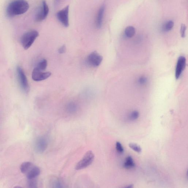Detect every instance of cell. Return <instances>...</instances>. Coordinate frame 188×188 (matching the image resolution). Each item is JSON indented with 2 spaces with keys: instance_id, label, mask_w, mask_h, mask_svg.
<instances>
[{
  "instance_id": "2",
  "label": "cell",
  "mask_w": 188,
  "mask_h": 188,
  "mask_svg": "<svg viewBox=\"0 0 188 188\" xmlns=\"http://www.w3.org/2000/svg\"><path fill=\"white\" fill-rule=\"evenodd\" d=\"M39 35L36 30H31L23 34L21 38V43L24 49L27 50L30 48Z\"/></svg>"
},
{
  "instance_id": "4",
  "label": "cell",
  "mask_w": 188,
  "mask_h": 188,
  "mask_svg": "<svg viewBox=\"0 0 188 188\" xmlns=\"http://www.w3.org/2000/svg\"><path fill=\"white\" fill-rule=\"evenodd\" d=\"M16 72L20 85L24 92H28L29 90V86L27 79L23 69L18 66L16 68Z\"/></svg>"
},
{
  "instance_id": "6",
  "label": "cell",
  "mask_w": 188,
  "mask_h": 188,
  "mask_svg": "<svg viewBox=\"0 0 188 188\" xmlns=\"http://www.w3.org/2000/svg\"><path fill=\"white\" fill-rule=\"evenodd\" d=\"M69 6H66L64 9L58 11L56 13V17L62 25L67 27L69 25Z\"/></svg>"
},
{
  "instance_id": "28",
  "label": "cell",
  "mask_w": 188,
  "mask_h": 188,
  "mask_svg": "<svg viewBox=\"0 0 188 188\" xmlns=\"http://www.w3.org/2000/svg\"><path fill=\"white\" fill-rule=\"evenodd\" d=\"M133 187V185H129L128 186L126 187V188H132Z\"/></svg>"
},
{
  "instance_id": "10",
  "label": "cell",
  "mask_w": 188,
  "mask_h": 188,
  "mask_svg": "<svg viewBox=\"0 0 188 188\" xmlns=\"http://www.w3.org/2000/svg\"><path fill=\"white\" fill-rule=\"evenodd\" d=\"M186 65V59L185 57H180L177 60L176 68L175 70V77L177 79H179L184 70Z\"/></svg>"
},
{
  "instance_id": "13",
  "label": "cell",
  "mask_w": 188,
  "mask_h": 188,
  "mask_svg": "<svg viewBox=\"0 0 188 188\" xmlns=\"http://www.w3.org/2000/svg\"><path fill=\"white\" fill-rule=\"evenodd\" d=\"M32 166L33 165L32 163L30 162H25L22 163L20 167V171L22 173H27Z\"/></svg>"
},
{
  "instance_id": "15",
  "label": "cell",
  "mask_w": 188,
  "mask_h": 188,
  "mask_svg": "<svg viewBox=\"0 0 188 188\" xmlns=\"http://www.w3.org/2000/svg\"><path fill=\"white\" fill-rule=\"evenodd\" d=\"M125 32L127 37L132 38L135 35L136 30L134 27L130 26L126 28Z\"/></svg>"
},
{
  "instance_id": "18",
  "label": "cell",
  "mask_w": 188,
  "mask_h": 188,
  "mask_svg": "<svg viewBox=\"0 0 188 188\" xmlns=\"http://www.w3.org/2000/svg\"><path fill=\"white\" fill-rule=\"evenodd\" d=\"M173 26V22L171 20H170L164 24L163 26V29L166 31H168L172 29Z\"/></svg>"
},
{
  "instance_id": "1",
  "label": "cell",
  "mask_w": 188,
  "mask_h": 188,
  "mask_svg": "<svg viewBox=\"0 0 188 188\" xmlns=\"http://www.w3.org/2000/svg\"><path fill=\"white\" fill-rule=\"evenodd\" d=\"M29 8V4L25 0H16L8 5L7 14L8 17H13L26 13Z\"/></svg>"
},
{
  "instance_id": "7",
  "label": "cell",
  "mask_w": 188,
  "mask_h": 188,
  "mask_svg": "<svg viewBox=\"0 0 188 188\" xmlns=\"http://www.w3.org/2000/svg\"><path fill=\"white\" fill-rule=\"evenodd\" d=\"M103 59V57L96 51L93 52L88 57L87 62L90 66L97 67L100 66Z\"/></svg>"
},
{
  "instance_id": "27",
  "label": "cell",
  "mask_w": 188,
  "mask_h": 188,
  "mask_svg": "<svg viewBox=\"0 0 188 188\" xmlns=\"http://www.w3.org/2000/svg\"><path fill=\"white\" fill-rule=\"evenodd\" d=\"M61 0H54V6H57L60 3Z\"/></svg>"
},
{
  "instance_id": "25",
  "label": "cell",
  "mask_w": 188,
  "mask_h": 188,
  "mask_svg": "<svg viewBox=\"0 0 188 188\" xmlns=\"http://www.w3.org/2000/svg\"><path fill=\"white\" fill-rule=\"evenodd\" d=\"M54 187L56 188H62V185L61 183L59 181H56L54 183Z\"/></svg>"
},
{
  "instance_id": "5",
  "label": "cell",
  "mask_w": 188,
  "mask_h": 188,
  "mask_svg": "<svg viewBox=\"0 0 188 188\" xmlns=\"http://www.w3.org/2000/svg\"><path fill=\"white\" fill-rule=\"evenodd\" d=\"M49 13V8L45 0L42 1L41 6L38 8L35 13V19L37 22L43 21L47 17Z\"/></svg>"
},
{
  "instance_id": "11",
  "label": "cell",
  "mask_w": 188,
  "mask_h": 188,
  "mask_svg": "<svg viewBox=\"0 0 188 188\" xmlns=\"http://www.w3.org/2000/svg\"><path fill=\"white\" fill-rule=\"evenodd\" d=\"M105 7L104 5L101 6L98 12L96 19V27L98 29L100 28L102 25Z\"/></svg>"
},
{
  "instance_id": "3",
  "label": "cell",
  "mask_w": 188,
  "mask_h": 188,
  "mask_svg": "<svg viewBox=\"0 0 188 188\" xmlns=\"http://www.w3.org/2000/svg\"><path fill=\"white\" fill-rule=\"evenodd\" d=\"M94 155L91 151H88L84 155L82 158L79 162L76 167L77 170L86 168L93 163L94 159Z\"/></svg>"
},
{
  "instance_id": "19",
  "label": "cell",
  "mask_w": 188,
  "mask_h": 188,
  "mask_svg": "<svg viewBox=\"0 0 188 188\" xmlns=\"http://www.w3.org/2000/svg\"><path fill=\"white\" fill-rule=\"evenodd\" d=\"M129 147L133 150L136 151L137 153H140L141 152V149L139 145H137L135 143H130L129 144Z\"/></svg>"
},
{
  "instance_id": "12",
  "label": "cell",
  "mask_w": 188,
  "mask_h": 188,
  "mask_svg": "<svg viewBox=\"0 0 188 188\" xmlns=\"http://www.w3.org/2000/svg\"><path fill=\"white\" fill-rule=\"evenodd\" d=\"M40 169L36 166H32L27 173V177L28 179H35L40 175Z\"/></svg>"
},
{
  "instance_id": "24",
  "label": "cell",
  "mask_w": 188,
  "mask_h": 188,
  "mask_svg": "<svg viewBox=\"0 0 188 188\" xmlns=\"http://www.w3.org/2000/svg\"><path fill=\"white\" fill-rule=\"evenodd\" d=\"M66 47L65 45H63L60 47L58 50V52L60 54H62L64 53L66 51Z\"/></svg>"
},
{
  "instance_id": "14",
  "label": "cell",
  "mask_w": 188,
  "mask_h": 188,
  "mask_svg": "<svg viewBox=\"0 0 188 188\" xmlns=\"http://www.w3.org/2000/svg\"><path fill=\"white\" fill-rule=\"evenodd\" d=\"M135 163L132 158L131 156L127 157L125 159L124 164V167L126 169H131L135 167Z\"/></svg>"
},
{
  "instance_id": "9",
  "label": "cell",
  "mask_w": 188,
  "mask_h": 188,
  "mask_svg": "<svg viewBox=\"0 0 188 188\" xmlns=\"http://www.w3.org/2000/svg\"><path fill=\"white\" fill-rule=\"evenodd\" d=\"M48 145L47 139L45 137H40L36 140L35 142V150L38 153H43L47 148Z\"/></svg>"
},
{
  "instance_id": "16",
  "label": "cell",
  "mask_w": 188,
  "mask_h": 188,
  "mask_svg": "<svg viewBox=\"0 0 188 188\" xmlns=\"http://www.w3.org/2000/svg\"><path fill=\"white\" fill-rule=\"evenodd\" d=\"M47 66V61L45 59H44L38 62L36 67L42 71H44L46 70Z\"/></svg>"
},
{
  "instance_id": "20",
  "label": "cell",
  "mask_w": 188,
  "mask_h": 188,
  "mask_svg": "<svg viewBox=\"0 0 188 188\" xmlns=\"http://www.w3.org/2000/svg\"><path fill=\"white\" fill-rule=\"evenodd\" d=\"M28 187L30 188H36L37 187V182L35 179H28Z\"/></svg>"
},
{
  "instance_id": "26",
  "label": "cell",
  "mask_w": 188,
  "mask_h": 188,
  "mask_svg": "<svg viewBox=\"0 0 188 188\" xmlns=\"http://www.w3.org/2000/svg\"><path fill=\"white\" fill-rule=\"evenodd\" d=\"M139 81H140V83L144 84L146 82V78H145L144 77H141L140 78Z\"/></svg>"
},
{
  "instance_id": "23",
  "label": "cell",
  "mask_w": 188,
  "mask_h": 188,
  "mask_svg": "<svg viewBox=\"0 0 188 188\" xmlns=\"http://www.w3.org/2000/svg\"><path fill=\"white\" fill-rule=\"evenodd\" d=\"M186 30V26L185 24H182L181 28V37H185Z\"/></svg>"
},
{
  "instance_id": "22",
  "label": "cell",
  "mask_w": 188,
  "mask_h": 188,
  "mask_svg": "<svg viewBox=\"0 0 188 188\" xmlns=\"http://www.w3.org/2000/svg\"><path fill=\"white\" fill-rule=\"evenodd\" d=\"M116 148L118 152L120 153H122L124 151V149L121 143L119 142H117L116 144Z\"/></svg>"
},
{
  "instance_id": "8",
  "label": "cell",
  "mask_w": 188,
  "mask_h": 188,
  "mask_svg": "<svg viewBox=\"0 0 188 188\" xmlns=\"http://www.w3.org/2000/svg\"><path fill=\"white\" fill-rule=\"evenodd\" d=\"M51 76V72H43L35 67L32 71V79L35 81H40L47 79Z\"/></svg>"
},
{
  "instance_id": "17",
  "label": "cell",
  "mask_w": 188,
  "mask_h": 188,
  "mask_svg": "<svg viewBox=\"0 0 188 188\" xmlns=\"http://www.w3.org/2000/svg\"><path fill=\"white\" fill-rule=\"evenodd\" d=\"M66 109L68 112L71 113L75 112L77 110V106L74 103H69L66 107Z\"/></svg>"
},
{
  "instance_id": "21",
  "label": "cell",
  "mask_w": 188,
  "mask_h": 188,
  "mask_svg": "<svg viewBox=\"0 0 188 188\" xmlns=\"http://www.w3.org/2000/svg\"><path fill=\"white\" fill-rule=\"evenodd\" d=\"M139 112L136 111H135L131 113L129 118L131 121H135L139 118Z\"/></svg>"
}]
</instances>
